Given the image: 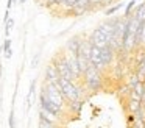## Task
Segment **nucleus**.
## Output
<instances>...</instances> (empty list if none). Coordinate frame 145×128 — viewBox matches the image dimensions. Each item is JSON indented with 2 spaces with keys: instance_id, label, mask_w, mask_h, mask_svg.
I'll list each match as a JSON object with an SVG mask.
<instances>
[{
  "instance_id": "f257e3e1",
  "label": "nucleus",
  "mask_w": 145,
  "mask_h": 128,
  "mask_svg": "<svg viewBox=\"0 0 145 128\" xmlns=\"http://www.w3.org/2000/svg\"><path fill=\"white\" fill-rule=\"evenodd\" d=\"M58 86L61 89V94H63L66 103L75 102V100H80L83 97V89L75 83V81H69L64 80V78H58Z\"/></svg>"
},
{
  "instance_id": "f03ea898",
  "label": "nucleus",
  "mask_w": 145,
  "mask_h": 128,
  "mask_svg": "<svg viewBox=\"0 0 145 128\" xmlns=\"http://www.w3.org/2000/svg\"><path fill=\"white\" fill-rule=\"evenodd\" d=\"M81 77L84 80V84L88 87V91H91V92H98L103 87V75H101V70L95 69L94 66H89Z\"/></svg>"
},
{
  "instance_id": "7ed1b4c3",
  "label": "nucleus",
  "mask_w": 145,
  "mask_h": 128,
  "mask_svg": "<svg viewBox=\"0 0 145 128\" xmlns=\"http://www.w3.org/2000/svg\"><path fill=\"white\" fill-rule=\"evenodd\" d=\"M42 92L44 95L53 103L55 106L61 109H66V100H64L63 94H61V89L58 86V83H48V81H44V86H42Z\"/></svg>"
},
{
  "instance_id": "20e7f679",
  "label": "nucleus",
  "mask_w": 145,
  "mask_h": 128,
  "mask_svg": "<svg viewBox=\"0 0 145 128\" xmlns=\"http://www.w3.org/2000/svg\"><path fill=\"white\" fill-rule=\"evenodd\" d=\"M39 108L44 109V111H47L48 114H52L53 117H56V119H61L64 116V109L55 106L53 103H52L50 100L44 95V92H42V91H41V94H39Z\"/></svg>"
},
{
  "instance_id": "39448f33",
  "label": "nucleus",
  "mask_w": 145,
  "mask_h": 128,
  "mask_svg": "<svg viewBox=\"0 0 145 128\" xmlns=\"http://www.w3.org/2000/svg\"><path fill=\"white\" fill-rule=\"evenodd\" d=\"M120 17H122V16H116V17H108L105 22H101V24L98 25V28H100V30L103 31V34L106 36L108 42H109V41L112 39V36H114V30H116L117 24L120 22Z\"/></svg>"
},
{
  "instance_id": "423d86ee",
  "label": "nucleus",
  "mask_w": 145,
  "mask_h": 128,
  "mask_svg": "<svg viewBox=\"0 0 145 128\" xmlns=\"http://www.w3.org/2000/svg\"><path fill=\"white\" fill-rule=\"evenodd\" d=\"M52 62L56 66L58 74H59V78H64V80L73 81V80H72V74H70V70H69V66H67V61H66V56H64V53H61L59 56H56V58H55Z\"/></svg>"
},
{
  "instance_id": "0eeeda50",
  "label": "nucleus",
  "mask_w": 145,
  "mask_h": 128,
  "mask_svg": "<svg viewBox=\"0 0 145 128\" xmlns=\"http://www.w3.org/2000/svg\"><path fill=\"white\" fill-rule=\"evenodd\" d=\"M66 56V61H67V66H69V70L72 74V80L73 81H78L81 78V72H80V67H78V62H76V55L73 53H64Z\"/></svg>"
},
{
  "instance_id": "6e6552de",
  "label": "nucleus",
  "mask_w": 145,
  "mask_h": 128,
  "mask_svg": "<svg viewBox=\"0 0 145 128\" xmlns=\"http://www.w3.org/2000/svg\"><path fill=\"white\" fill-rule=\"evenodd\" d=\"M89 42L92 44L94 47H97V49H105V47L108 45V39H106V36L103 34V31L100 30V28H95V30H92V33H91V37H89Z\"/></svg>"
},
{
  "instance_id": "1a4fd4ad",
  "label": "nucleus",
  "mask_w": 145,
  "mask_h": 128,
  "mask_svg": "<svg viewBox=\"0 0 145 128\" xmlns=\"http://www.w3.org/2000/svg\"><path fill=\"white\" fill-rule=\"evenodd\" d=\"M100 56H101V62H103V67L106 69L108 66H111L114 62V58H116V52L111 49L109 45H106L105 49L100 50Z\"/></svg>"
},
{
  "instance_id": "9d476101",
  "label": "nucleus",
  "mask_w": 145,
  "mask_h": 128,
  "mask_svg": "<svg viewBox=\"0 0 145 128\" xmlns=\"http://www.w3.org/2000/svg\"><path fill=\"white\" fill-rule=\"evenodd\" d=\"M89 62H91V66H94L95 69H98V70H103L105 69L103 62H101V56H100V49L92 45L91 55H89Z\"/></svg>"
},
{
  "instance_id": "9b49d317",
  "label": "nucleus",
  "mask_w": 145,
  "mask_h": 128,
  "mask_svg": "<svg viewBox=\"0 0 145 128\" xmlns=\"http://www.w3.org/2000/svg\"><path fill=\"white\" fill-rule=\"evenodd\" d=\"M81 41H83L81 36H72L66 42V52L76 55V53H78V50H80V45H81Z\"/></svg>"
},
{
  "instance_id": "f8f14e48",
  "label": "nucleus",
  "mask_w": 145,
  "mask_h": 128,
  "mask_svg": "<svg viewBox=\"0 0 145 128\" xmlns=\"http://www.w3.org/2000/svg\"><path fill=\"white\" fill-rule=\"evenodd\" d=\"M44 77H45V81H48V83H56L58 81L59 74H58V69H56V66H55L53 62H50V64L45 67Z\"/></svg>"
},
{
  "instance_id": "ddd939ff",
  "label": "nucleus",
  "mask_w": 145,
  "mask_h": 128,
  "mask_svg": "<svg viewBox=\"0 0 145 128\" xmlns=\"http://www.w3.org/2000/svg\"><path fill=\"white\" fill-rule=\"evenodd\" d=\"M133 17H136L139 22H145V2L136 5V8L133 9Z\"/></svg>"
},
{
  "instance_id": "4468645a",
  "label": "nucleus",
  "mask_w": 145,
  "mask_h": 128,
  "mask_svg": "<svg viewBox=\"0 0 145 128\" xmlns=\"http://www.w3.org/2000/svg\"><path fill=\"white\" fill-rule=\"evenodd\" d=\"M83 106H84V100H83V98L67 103V108H69V111H70V112H73V114H76V116H78L80 112H81Z\"/></svg>"
},
{
  "instance_id": "2eb2a0df",
  "label": "nucleus",
  "mask_w": 145,
  "mask_h": 128,
  "mask_svg": "<svg viewBox=\"0 0 145 128\" xmlns=\"http://www.w3.org/2000/svg\"><path fill=\"white\" fill-rule=\"evenodd\" d=\"M134 74L137 75V80L140 81V83H145V58L142 59L139 64H136V70Z\"/></svg>"
},
{
  "instance_id": "dca6fc26",
  "label": "nucleus",
  "mask_w": 145,
  "mask_h": 128,
  "mask_svg": "<svg viewBox=\"0 0 145 128\" xmlns=\"http://www.w3.org/2000/svg\"><path fill=\"white\" fill-rule=\"evenodd\" d=\"M39 119H41V120H45V122H50V123H53V125H58V122H59V119L53 117L52 114H48L47 111H44V109H41V108H39Z\"/></svg>"
},
{
  "instance_id": "f3484780",
  "label": "nucleus",
  "mask_w": 145,
  "mask_h": 128,
  "mask_svg": "<svg viewBox=\"0 0 145 128\" xmlns=\"http://www.w3.org/2000/svg\"><path fill=\"white\" fill-rule=\"evenodd\" d=\"M122 8H125V3H117V5H111V6H108V8L105 9V16H106V17H112V16L116 14L117 11H120Z\"/></svg>"
},
{
  "instance_id": "a211bd4d",
  "label": "nucleus",
  "mask_w": 145,
  "mask_h": 128,
  "mask_svg": "<svg viewBox=\"0 0 145 128\" xmlns=\"http://www.w3.org/2000/svg\"><path fill=\"white\" fill-rule=\"evenodd\" d=\"M2 52H3V56H5L7 59H10L11 56H13V50H11V39H10V37H7V39L3 41Z\"/></svg>"
},
{
  "instance_id": "6ab92c4d",
  "label": "nucleus",
  "mask_w": 145,
  "mask_h": 128,
  "mask_svg": "<svg viewBox=\"0 0 145 128\" xmlns=\"http://www.w3.org/2000/svg\"><path fill=\"white\" fill-rule=\"evenodd\" d=\"M140 102L139 100H134V98H129L128 97V105H126V108H128V112H131V114H136V112L139 111V108H140Z\"/></svg>"
},
{
  "instance_id": "aec40b11",
  "label": "nucleus",
  "mask_w": 145,
  "mask_h": 128,
  "mask_svg": "<svg viewBox=\"0 0 145 128\" xmlns=\"http://www.w3.org/2000/svg\"><path fill=\"white\" fill-rule=\"evenodd\" d=\"M136 5H137V0H129L125 5V14H123V17H129V16H131V11L136 8Z\"/></svg>"
},
{
  "instance_id": "412c9836",
  "label": "nucleus",
  "mask_w": 145,
  "mask_h": 128,
  "mask_svg": "<svg viewBox=\"0 0 145 128\" xmlns=\"http://www.w3.org/2000/svg\"><path fill=\"white\" fill-rule=\"evenodd\" d=\"M131 91H133V92H134V94H137V95H139V97H140V98H142V95H144V94H145V83H140V81H139V83L136 84V86L133 87Z\"/></svg>"
},
{
  "instance_id": "4be33fe9",
  "label": "nucleus",
  "mask_w": 145,
  "mask_h": 128,
  "mask_svg": "<svg viewBox=\"0 0 145 128\" xmlns=\"http://www.w3.org/2000/svg\"><path fill=\"white\" fill-rule=\"evenodd\" d=\"M75 6H78V8H83V9H86V11H92L89 0H76Z\"/></svg>"
},
{
  "instance_id": "5701e85b",
  "label": "nucleus",
  "mask_w": 145,
  "mask_h": 128,
  "mask_svg": "<svg viewBox=\"0 0 145 128\" xmlns=\"http://www.w3.org/2000/svg\"><path fill=\"white\" fill-rule=\"evenodd\" d=\"M13 27H14V19H8L7 22H5V36H10V33H11V30H13Z\"/></svg>"
},
{
  "instance_id": "b1692460",
  "label": "nucleus",
  "mask_w": 145,
  "mask_h": 128,
  "mask_svg": "<svg viewBox=\"0 0 145 128\" xmlns=\"http://www.w3.org/2000/svg\"><path fill=\"white\" fill-rule=\"evenodd\" d=\"M8 127L10 128H17L16 127V117H14V108H11L10 116H8Z\"/></svg>"
},
{
  "instance_id": "393cba45",
  "label": "nucleus",
  "mask_w": 145,
  "mask_h": 128,
  "mask_svg": "<svg viewBox=\"0 0 145 128\" xmlns=\"http://www.w3.org/2000/svg\"><path fill=\"white\" fill-rule=\"evenodd\" d=\"M137 83H139V80H137V75H136V74L129 75V78H128V89H133V87H134Z\"/></svg>"
},
{
  "instance_id": "a878e982",
  "label": "nucleus",
  "mask_w": 145,
  "mask_h": 128,
  "mask_svg": "<svg viewBox=\"0 0 145 128\" xmlns=\"http://www.w3.org/2000/svg\"><path fill=\"white\" fill-rule=\"evenodd\" d=\"M39 128H58V125H53L50 122H45V120L39 119Z\"/></svg>"
},
{
  "instance_id": "bb28decb",
  "label": "nucleus",
  "mask_w": 145,
  "mask_h": 128,
  "mask_svg": "<svg viewBox=\"0 0 145 128\" xmlns=\"http://www.w3.org/2000/svg\"><path fill=\"white\" fill-rule=\"evenodd\" d=\"M129 128H145V122H144V120H140V119H136L134 123H133Z\"/></svg>"
},
{
  "instance_id": "cd10ccee",
  "label": "nucleus",
  "mask_w": 145,
  "mask_h": 128,
  "mask_svg": "<svg viewBox=\"0 0 145 128\" xmlns=\"http://www.w3.org/2000/svg\"><path fill=\"white\" fill-rule=\"evenodd\" d=\"M134 120H136V116H134V114H131V112H128V116H126V122H128V127H131V125L134 123Z\"/></svg>"
},
{
  "instance_id": "c85d7f7f",
  "label": "nucleus",
  "mask_w": 145,
  "mask_h": 128,
  "mask_svg": "<svg viewBox=\"0 0 145 128\" xmlns=\"http://www.w3.org/2000/svg\"><path fill=\"white\" fill-rule=\"evenodd\" d=\"M39 58H41V53H36V56L33 58V61H31V67H38Z\"/></svg>"
},
{
  "instance_id": "c756f323",
  "label": "nucleus",
  "mask_w": 145,
  "mask_h": 128,
  "mask_svg": "<svg viewBox=\"0 0 145 128\" xmlns=\"http://www.w3.org/2000/svg\"><path fill=\"white\" fill-rule=\"evenodd\" d=\"M16 3V0H8V3H7V9H11V6Z\"/></svg>"
},
{
  "instance_id": "7c9ffc66",
  "label": "nucleus",
  "mask_w": 145,
  "mask_h": 128,
  "mask_svg": "<svg viewBox=\"0 0 145 128\" xmlns=\"http://www.w3.org/2000/svg\"><path fill=\"white\" fill-rule=\"evenodd\" d=\"M8 19H10V9H7V11H5V16H3V22H7Z\"/></svg>"
},
{
  "instance_id": "2f4dec72",
  "label": "nucleus",
  "mask_w": 145,
  "mask_h": 128,
  "mask_svg": "<svg viewBox=\"0 0 145 128\" xmlns=\"http://www.w3.org/2000/svg\"><path fill=\"white\" fill-rule=\"evenodd\" d=\"M0 53H3L2 52V47H0ZM0 87H2V61H0Z\"/></svg>"
},
{
  "instance_id": "473e14b6",
  "label": "nucleus",
  "mask_w": 145,
  "mask_h": 128,
  "mask_svg": "<svg viewBox=\"0 0 145 128\" xmlns=\"http://www.w3.org/2000/svg\"><path fill=\"white\" fill-rule=\"evenodd\" d=\"M25 2H27V0H19V3H20V5H24Z\"/></svg>"
}]
</instances>
